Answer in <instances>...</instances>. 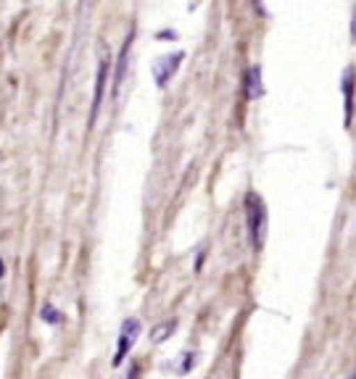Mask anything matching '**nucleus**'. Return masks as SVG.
Listing matches in <instances>:
<instances>
[{
    "instance_id": "nucleus-1",
    "label": "nucleus",
    "mask_w": 356,
    "mask_h": 379,
    "mask_svg": "<svg viewBox=\"0 0 356 379\" xmlns=\"http://www.w3.org/2000/svg\"><path fill=\"white\" fill-rule=\"evenodd\" d=\"M246 216H248V232L253 248L262 250L266 240V206L256 193H248L246 197Z\"/></svg>"
},
{
    "instance_id": "nucleus-2",
    "label": "nucleus",
    "mask_w": 356,
    "mask_h": 379,
    "mask_svg": "<svg viewBox=\"0 0 356 379\" xmlns=\"http://www.w3.org/2000/svg\"><path fill=\"white\" fill-rule=\"evenodd\" d=\"M183 58H185V53L177 51V53H167V55H158L156 61H153L151 74H153V82H156L158 87H167V85H169V79L177 74Z\"/></svg>"
},
{
    "instance_id": "nucleus-3",
    "label": "nucleus",
    "mask_w": 356,
    "mask_h": 379,
    "mask_svg": "<svg viewBox=\"0 0 356 379\" xmlns=\"http://www.w3.org/2000/svg\"><path fill=\"white\" fill-rule=\"evenodd\" d=\"M140 329H143V324H140L137 319H127V321L121 324V332H119V348H117V355H114V367H121V364H124V358H127V353L132 351V345H135L137 337H140Z\"/></svg>"
},
{
    "instance_id": "nucleus-4",
    "label": "nucleus",
    "mask_w": 356,
    "mask_h": 379,
    "mask_svg": "<svg viewBox=\"0 0 356 379\" xmlns=\"http://www.w3.org/2000/svg\"><path fill=\"white\" fill-rule=\"evenodd\" d=\"M105 79H108V61H101L98 66V79H95V98H92V114H90V127L98 118V111H101V100H103V90H105Z\"/></svg>"
},
{
    "instance_id": "nucleus-5",
    "label": "nucleus",
    "mask_w": 356,
    "mask_h": 379,
    "mask_svg": "<svg viewBox=\"0 0 356 379\" xmlns=\"http://www.w3.org/2000/svg\"><path fill=\"white\" fill-rule=\"evenodd\" d=\"M341 87L346 92V124L351 127V121H354V66H346Z\"/></svg>"
},
{
    "instance_id": "nucleus-6",
    "label": "nucleus",
    "mask_w": 356,
    "mask_h": 379,
    "mask_svg": "<svg viewBox=\"0 0 356 379\" xmlns=\"http://www.w3.org/2000/svg\"><path fill=\"white\" fill-rule=\"evenodd\" d=\"M132 39H135V29L130 32V37L124 42V48L119 53V66H117V77H114V92L121 90L124 85V74H127V64H130V48H132Z\"/></svg>"
},
{
    "instance_id": "nucleus-7",
    "label": "nucleus",
    "mask_w": 356,
    "mask_h": 379,
    "mask_svg": "<svg viewBox=\"0 0 356 379\" xmlns=\"http://www.w3.org/2000/svg\"><path fill=\"white\" fill-rule=\"evenodd\" d=\"M262 66H251L248 74H246V98L256 100V98H262Z\"/></svg>"
},
{
    "instance_id": "nucleus-8",
    "label": "nucleus",
    "mask_w": 356,
    "mask_h": 379,
    "mask_svg": "<svg viewBox=\"0 0 356 379\" xmlns=\"http://www.w3.org/2000/svg\"><path fill=\"white\" fill-rule=\"evenodd\" d=\"M174 327H177L174 321H167V324L156 327V329H153V342H164V340H167V335H169V332H174Z\"/></svg>"
},
{
    "instance_id": "nucleus-9",
    "label": "nucleus",
    "mask_w": 356,
    "mask_h": 379,
    "mask_svg": "<svg viewBox=\"0 0 356 379\" xmlns=\"http://www.w3.org/2000/svg\"><path fill=\"white\" fill-rule=\"evenodd\" d=\"M40 314H42V321H48V324H61V311H56L53 306H45Z\"/></svg>"
},
{
    "instance_id": "nucleus-10",
    "label": "nucleus",
    "mask_w": 356,
    "mask_h": 379,
    "mask_svg": "<svg viewBox=\"0 0 356 379\" xmlns=\"http://www.w3.org/2000/svg\"><path fill=\"white\" fill-rule=\"evenodd\" d=\"M253 8H256V11H259V13H264V8H262V0H253Z\"/></svg>"
}]
</instances>
